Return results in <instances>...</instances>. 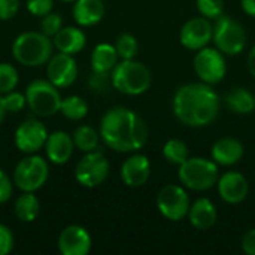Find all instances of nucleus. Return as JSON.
Listing matches in <instances>:
<instances>
[{"instance_id":"obj_1","label":"nucleus","mask_w":255,"mask_h":255,"mask_svg":"<svg viewBox=\"0 0 255 255\" xmlns=\"http://www.w3.org/2000/svg\"><path fill=\"white\" fill-rule=\"evenodd\" d=\"M175 117L188 127H205L214 123L220 112V97L206 82L185 84L173 96Z\"/></svg>"},{"instance_id":"obj_2","label":"nucleus","mask_w":255,"mask_h":255,"mask_svg":"<svg viewBox=\"0 0 255 255\" xmlns=\"http://www.w3.org/2000/svg\"><path fill=\"white\" fill-rule=\"evenodd\" d=\"M100 136L111 149L131 152L146 145L148 127L136 112L127 108H114L102 118Z\"/></svg>"},{"instance_id":"obj_3","label":"nucleus","mask_w":255,"mask_h":255,"mask_svg":"<svg viewBox=\"0 0 255 255\" xmlns=\"http://www.w3.org/2000/svg\"><path fill=\"white\" fill-rule=\"evenodd\" d=\"M54 43L42 31L21 33L12 45V54L15 60L27 67H39L52 57Z\"/></svg>"},{"instance_id":"obj_4","label":"nucleus","mask_w":255,"mask_h":255,"mask_svg":"<svg viewBox=\"0 0 255 255\" xmlns=\"http://www.w3.org/2000/svg\"><path fill=\"white\" fill-rule=\"evenodd\" d=\"M111 81L115 90L127 96H139L151 85L149 69L136 60H123L112 69Z\"/></svg>"},{"instance_id":"obj_5","label":"nucleus","mask_w":255,"mask_h":255,"mask_svg":"<svg viewBox=\"0 0 255 255\" xmlns=\"http://www.w3.org/2000/svg\"><path fill=\"white\" fill-rule=\"evenodd\" d=\"M178 178L190 190L206 191L218 182V164L203 157H188L179 164Z\"/></svg>"},{"instance_id":"obj_6","label":"nucleus","mask_w":255,"mask_h":255,"mask_svg":"<svg viewBox=\"0 0 255 255\" xmlns=\"http://www.w3.org/2000/svg\"><path fill=\"white\" fill-rule=\"evenodd\" d=\"M212 40L223 54L238 55L247 46V33L236 19L223 13L215 19Z\"/></svg>"},{"instance_id":"obj_7","label":"nucleus","mask_w":255,"mask_h":255,"mask_svg":"<svg viewBox=\"0 0 255 255\" xmlns=\"http://www.w3.org/2000/svg\"><path fill=\"white\" fill-rule=\"evenodd\" d=\"M25 99L30 109L39 117H52L60 111L61 96L57 87L45 79H36L28 84Z\"/></svg>"},{"instance_id":"obj_8","label":"nucleus","mask_w":255,"mask_h":255,"mask_svg":"<svg viewBox=\"0 0 255 255\" xmlns=\"http://www.w3.org/2000/svg\"><path fill=\"white\" fill-rule=\"evenodd\" d=\"M49 175L48 163L39 155L22 158L13 170V184L21 191H36L46 182Z\"/></svg>"},{"instance_id":"obj_9","label":"nucleus","mask_w":255,"mask_h":255,"mask_svg":"<svg viewBox=\"0 0 255 255\" xmlns=\"http://www.w3.org/2000/svg\"><path fill=\"white\" fill-rule=\"evenodd\" d=\"M109 175V161L100 151L87 152L75 167L76 181L87 188H94L108 178Z\"/></svg>"},{"instance_id":"obj_10","label":"nucleus","mask_w":255,"mask_h":255,"mask_svg":"<svg viewBox=\"0 0 255 255\" xmlns=\"http://www.w3.org/2000/svg\"><path fill=\"white\" fill-rule=\"evenodd\" d=\"M194 70L202 82H206L209 85L221 82L227 72L223 52L218 48L215 49L209 46L199 49L194 57Z\"/></svg>"},{"instance_id":"obj_11","label":"nucleus","mask_w":255,"mask_h":255,"mask_svg":"<svg viewBox=\"0 0 255 255\" xmlns=\"http://www.w3.org/2000/svg\"><path fill=\"white\" fill-rule=\"evenodd\" d=\"M157 208L164 218L170 221H179L190 211L188 194L179 185H166L160 190L157 196Z\"/></svg>"},{"instance_id":"obj_12","label":"nucleus","mask_w":255,"mask_h":255,"mask_svg":"<svg viewBox=\"0 0 255 255\" xmlns=\"http://www.w3.org/2000/svg\"><path fill=\"white\" fill-rule=\"evenodd\" d=\"M46 139H48L46 127L34 118H27L15 130V145L21 152L25 154H33L40 148H43Z\"/></svg>"},{"instance_id":"obj_13","label":"nucleus","mask_w":255,"mask_h":255,"mask_svg":"<svg viewBox=\"0 0 255 255\" xmlns=\"http://www.w3.org/2000/svg\"><path fill=\"white\" fill-rule=\"evenodd\" d=\"M214 36V25L206 16H196L188 19L179 33L181 43L193 51H199L212 40Z\"/></svg>"},{"instance_id":"obj_14","label":"nucleus","mask_w":255,"mask_h":255,"mask_svg":"<svg viewBox=\"0 0 255 255\" xmlns=\"http://www.w3.org/2000/svg\"><path fill=\"white\" fill-rule=\"evenodd\" d=\"M48 81L52 82L57 88L70 87L78 76V66L75 58L70 54L58 52L48 60L46 66Z\"/></svg>"},{"instance_id":"obj_15","label":"nucleus","mask_w":255,"mask_h":255,"mask_svg":"<svg viewBox=\"0 0 255 255\" xmlns=\"http://www.w3.org/2000/svg\"><path fill=\"white\" fill-rule=\"evenodd\" d=\"M91 250V236L81 226H69L58 236V251L63 255H87Z\"/></svg>"},{"instance_id":"obj_16","label":"nucleus","mask_w":255,"mask_h":255,"mask_svg":"<svg viewBox=\"0 0 255 255\" xmlns=\"http://www.w3.org/2000/svg\"><path fill=\"white\" fill-rule=\"evenodd\" d=\"M217 185L221 199L230 205H238L244 202L250 191L247 178L239 172H226L218 178Z\"/></svg>"},{"instance_id":"obj_17","label":"nucleus","mask_w":255,"mask_h":255,"mask_svg":"<svg viewBox=\"0 0 255 255\" xmlns=\"http://www.w3.org/2000/svg\"><path fill=\"white\" fill-rule=\"evenodd\" d=\"M151 175V163L148 157L134 154L128 157L121 166V178L127 187H142Z\"/></svg>"},{"instance_id":"obj_18","label":"nucleus","mask_w":255,"mask_h":255,"mask_svg":"<svg viewBox=\"0 0 255 255\" xmlns=\"http://www.w3.org/2000/svg\"><path fill=\"white\" fill-rule=\"evenodd\" d=\"M73 139L66 131H54L48 134L45 149L46 157L54 164H66L73 154Z\"/></svg>"},{"instance_id":"obj_19","label":"nucleus","mask_w":255,"mask_h":255,"mask_svg":"<svg viewBox=\"0 0 255 255\" xmlns=\"http://www.w3.org/2000/svg\"><path fill=\"white\" fill-rule=\"evenodd\" d=\"M245 148L241 140L235 137H223L212 146V158L220 166H233L241 161Z\"/></svg>"},{"instance_id":"obj_20","label":"nucleus","mask_w":255,"mask_h":255,"mask_svg":"<svg viewBox=\"0 0 255 255\" xmlns=\"http://www.w3.org/2000/svg\"><path fill=\"white\" fill-rule=\"evenodd\" d=\"M190 215V223L193 227H196L197 230H208L211 227L215 226L217 218H218V212L215 205L209 200V199H197L188 211Z\"/></svg>"},{"instance_id":"obj_21","label":"nucleus","mask_w":255,"mask_h":255,"mask_svg":"<svg viewBox=\"0 0 255 255\" xmlns=\"http://www.w3.org/2000/svg\"><path fill=\"white\" fill-rule=\"evenodd\" d=\"M72 13L79 25L90 27L102 21L105 15V3L103 0H75Z\"/></svg>"},{"instance_id":"obj_22","label":"nucleus","mask_w":255,"mask_h":255,"mask_svg":"<svg viewBox=\"0 0 255 255\" xmlns=\"http://www.w3.org/2000/svg\"><path fill=\"white\" fill-rule=\"evenodd\" d=\"M85 34L82 30L76 27H61L60 31L54 36L52 43L54 46L64 54H78L85 46Z\"/></svg>"},{"instance_id":"obj_23","label":"nucleus","mask_w":255,"mask_h":255,"mask_svg":"<svg viewBox=\"0 0 255 255\" xmlns=\"http://www.w3.org/2000/svg\"><path fill=\"white\" fill-rule=\"evenodd\" d=\"M118 60L115 46L109 43H99L91 54V67L94 73H108L111 72Z\"/></svg>"},{"instance_id":"obj_24","label":"nucleus","mask_w":255,"mask_h":255,"mask_svg":"<svg viewBox=\"0 0 255 255\" xmlns=\"http://www.w3.org/2000/svg\"><path fill=\"white\" fill-rule=\"evenodd\" d=\"M226 103L230 111L239 115H248L255 111L254 94L244 87H236L229 91L226 96Z\"/></svg>"},{"instance_id":"obj_25","label":"nucleus","mask_w":255,"mask_h":255,"mask_svg":"<svg viewBox=\"0 0 255 255\" xmlns=\"http://www.w3.org/2000/svg\"><path fill=\"white\" fill-rule=\"evenodd\" d=\"M15 215L19 221L22 223H33L40 211V205L37 197L30 193V191H24L15 202Z\"/></svg>"},{"instance_id":"obj_26","label":"nucleus","mask_w":255,"mask_h":255,"mask_svg":"<svg viewBox=\"0 0 255 255\" xmlns=\"http://www.w3.org/2000/svg\"><path fill=\"white\" fill-rule=\"evenodd\" d=\"M73 143L82 152H91L99 148V134L90 126H81L73 133Z\"/></svg>"},{"instance_id":"obj_27","label":"nucleus","mask_w":255,"mask_h":255,"mask_svg":"<svg viewBox=\"0 0 255 255\" xmlns=\"http://www.w3.org/2000/svg\"><path fill=\"white\" fill-rule=\"evenodd\" d=\"M60 112L72 120V121H78L87 117L88 114V105L87 102L79 97V96H69L66 99L61 100V106H60Z\"/></svg>"},{"instance_id":"obj_28","label":"nucleus","mask_w":255,"mask_h":255,"mask_svg":"<svg viewBox=\"0 0 255 255\" xmlns=\"http://www.w3.org/2000/svg\"><path fill=\"white\" fill-rule=\"evenodd\" d=\"M163 155L169 163L179 166L188 158V146L185 142L179 139H170L166 142L163 148Z\"/></svg>"},{"instance_id":"obj_29","label":"nucleus","mask_w":255,"mask_h":255,"mask_svg":"<svg viewBox=\"0 0 255 255\" xmlns=\"http://www.w3.org/2000/svg\"><path fill=\"white\" fill-rule=\"evenodd\" d=\"M115 49H117V54L121 60H133L137 54L139 45H137V40L133 34L123 33L117 37Z\"/></svg>"},{"instance_id":"obj_30","label":"nucleus","mask_w":255,"mask_h":255,"mask_svg":"<svg viewBox=\"0 0 255 255\" xmlns=\"http://www.w3.org/2000/svg\"><path fill=\"white\" fill-rule=\"evenodd\" d=\"M18 84V72L13 66L7 63L0 64V93L7 94L13 91Z\"/></svg>"},{"instance_id":"obj_31","label":"nucleus","mask_w":255,"mask_h":255,"mask_svg":"<svg viewBox=\"0 0 255 255\" xmlns=\"http://www.w3.org/2000/svg\"><path fill=\"white\" fill-rule=\"evenodd\" d=\"M197 9L208 19H217L224 13V0H197Z\"/></svg>"},{"instance_id":"obj_32","label":"nucleus","mask_w":255,"mask_h":255,"mask_svg":"<svg viewBox=\"0 0 255 255\" xmlns=\"http://www.w3.org/2000/svg\"><path fill=\"white\" fill-rule=\"evenodd\" d=\"M63 27V18L60 13H46L45 16H42V21H40V28H42V33L46 34L48 37H54L60 28Z\"/></svg>"},{"instance_id":"obj_33","label":"nucleus","mask_w":255,"mask_h":255,"mask_svg":"<svg viewBox=\"0 0 255 255\" xmlns=\"http://www.w3.org/2000/svg\"><path fill=\"white\" fill-rule=\"evenodd\" d=\"M3 99H4L6 111H7V112H12V114H16V112L22 111L24 106H25V103H27L25 96H22L21 93H16V91L7 93Z\"/></svg>"},{"instance_id":"obj_34","label":"nucleus","mask_w":255,"mask_h":255,"mask_svg":"<svg viewBox=\"0 0 255 255\" xmlns=\"http://www.w3.org/2000/svg\"><path fill=\"white\" fill-rule=\"evenodd\" d=\"M52 0H27V9L34 16H45L52 10Z\"/></svg>"},{"instance_id":"obj_35","label":"nucleus","mask_w":255,"mask_h":255,"mask_svg":"<svg viewBox=\"0 0 255 255\" xmlns=\"http://www.w3.org/2000/svg\"><path fill=\"white\" fill-rule=\"evenodd\" d=\"M19 10V0H0V19H12Z\"/></svg>"},{"instance_id":"obj_36","label":"nucleus","mask_w":255,"mask_h":255,"mask_svg":"<svg viewBox=\"0 0 255 255\" xmlns=\"http://www.w3.org/2000/svg\"><path fill=\"white\" fill-rule=\"evenodd\" d=\"M13 248V236H12V232L0 224V255L9 254Z\"/></svg>"},{"instance_id":"obj_37","label":"nucleus","mask_w":255,"mask_h":255,"mask_svg":"<svg viewBox=\"0 0 255 255\" xmlns=\"http://www.w3.org/2000/svg\"><path fill=\"white\" fill-rule=\"evenodd\" d=\"M12 196V184L9 176L0 169V205L6 203Z\"/></svg>"},{"instance_id":"obj_38","label":"nucleus","mask_w":255,"mask_h":255,"mask_svg":"<svg viewBox=\"0 0 255 255\" xmlns=\"http://www.w3.org/2000/svg\"><path fill=\"white\" fill-rule=\"evenodd\" d=\"M242 250L248 255H255V229L248 230L242 238Z\"/></svg>"},{"instance_id":"obj_39","label":"nucleus","mask_w":255,"mask_h":255,"mask_svg":"<svg viewBox=\"0 0 255 255\" xmlns=\"http://www.w3.org/2000/svg\"><path fill=\"white\" fill-rule=\"evenodd\" d=\"M242 9L250 16H255V0H242Z\"/></svg>"},{"instance_id":"obj_40","label":"nucleus","mask_w":255,"mask_h":255,"mask_svg":"<svg viewBox=\"0 0 255 255\" xmlns=\"http://www.w3.org/2000/svg\"><path fill=\"white\" fill-rule=\"evenodd\" d=\"M248 69H250V73L255 78V46H253L248 55Z\"/></svg>"},{"instance_id":"obj_41","label":"nucleus","mask_w":255,"mask_h":255,"mask_svg":"<svg viewBox=\"0 0 255 255\" xmlns=\"http://www.w3.org/2000/svg\"><path fill=\"white\" fill-rule=\"evenodd\" d=\"M6 112H7V111H6V106H4V99H3V96H1V93H0V123L3 121Z\"/></svg>"},{"instance_id":"obj_42","label":"nucleus","mask_w":255,"mask_h":255,"mask_svg":"<svg viewBox=\"0 0 255 255\" xmlns=\"http://www.w3.org/2000/svg\"><path fill=\"white\" fill-rule=\"evenodd\" d=\"M61 1H75V0H61Z\"/></svg>"}]
</instances>
